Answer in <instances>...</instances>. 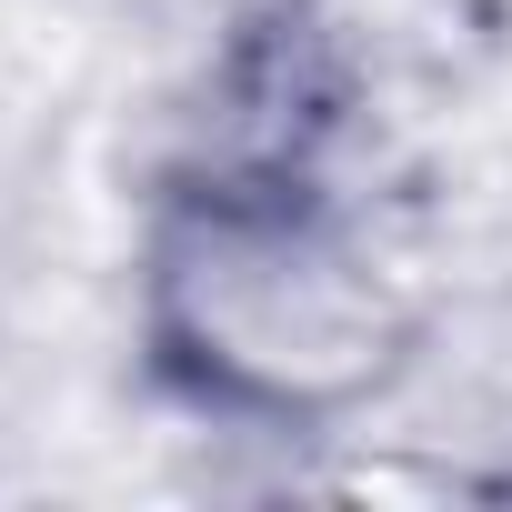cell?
<instances>
[{"label":"cell","mask_w":512,"mask_h":512,"mask_svg":"<svg viewBox=\"0 0 512 512\" xmlns=\"http://www.w3.org/2000/svg\"><path fill=\"white\" fill-rule=\"evenodd\" d=\"M161 362L251 422H332L412 352V302L382 251L302 181H201L141 251Z\"/></svg>","instance_id":"1"}]
</instances>
